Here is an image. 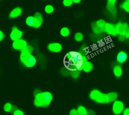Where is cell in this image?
Listing matches in <instances>:
<instances>
[{
	"label": "cell",
	"instance_id": "obj_10",
	"mask_svg": "<svg viewBox=\"0 0 129 115\" xmlns=\"http://www.w3.org/2000/svg\"><path fill=\"white\" fill-rule=\"evenodd\" d=\"M104 28V32H106L107 34L113 36L118 35L116 31L115 24L111 23H106Z\"/></svg>",
	"mask_w": 129,
	"mask_h": 115
},
{
	"label": "cell",
	"instance_id": "obj_37",
	"mask_svg": "<svg viewBox=\"0 0 129 115\" xmlns=\"http://www.w3.org/2000/svg\"><path fill=\"white\" fill-rule=\"evenodd\" d=\"M73 4H78L81 3V0H73Z\"/></svg>",
	"mask_w": 129,
	"mask_h": 115
},
{
	"label": "cell",
	"instance_id": "obj_8",
	"mask_svg": "<svg viewBox=\"0 0 129 115\" xmlns=\"http://www.w3.org/2000/svg\"><path fill=\"white\" fill-rule=\"evenodd\" d=\"M46 48L51 53H58L62 51V46L59 42H50L47 44Z\"/></svg>",
	"mask_w": 129,
	"mask_h": 115
},
{
	"label": "cell",
	"instance_id": "obj_33",
	"mask_svg": "<svg viewBox=\"0 0 129 115\" xmlns=\"http://www.w3.org/2000/svg\"><path fill=\"white\" fill-rule=\"evenodd\" d=\"M117 39H118V40L120 42H123L126 39L125 36L124 35H117Z\"/></svg>",
	"mask_w": 129,
	"mask_h": 115
},
{
	"label": "cell",
	"instance_id": "obj_25",
	"mask_svg": "<svg viewBox=\"0 0 129 115\" xmlns=\"http://www.w3.org/2000/svg\"><path fill=\"white\" fill-rule=\"evenodd\" d=\"M80 71L78 70H71L70 72V75L74 80H77L79 78L80 74Z\"/></svg>",
	"mask_w": 129,
	"mask_h": 115
},
{
	"label": "cell",
	"instance_id": "obj_5",
	"mask_svg": "<svg viewBox=\"0 0 129 115\" xmlns=\"http://www.w3.org/2000/svg\"><path fill=\"white\" fill-rule=\"evenodd\" d=\"M124 108V104L123 101L117 99L112 103V112L114 115H120L122 114Z\"/></svg>",
	"mask_w": 129,
	"mask_h": 115
},
{
	"label": "cell",
	"instance_id": "obj_6",
	"mask_svg": "<svg viewBox=\"0 0 129 115\" xmlns=\"http://www.w3.org/2000/svg\"><path fill=\"white\" fill-rule=\"evenodd\" d=\"M23 35V31L20 29L18 26L14 25L12 27L9 36L13 42L22 39Z\"/></svg>",
	"mask_w": 129,
	"mask_h": 115
},
{
	"label": "cell",
	"instance_id": "obj_26",
	"mask_svg": "<svg viewBox=\"0 0 129 115\" xmlns=\"http://www.w3.org/2000/svg\"><path fill=\"white\" fill-rule=\"evenodd\" d=\"M96 25L101 28H104L106 22V21L102 19H99L98 20H97L95 22Z\"/></svg>",
	"mask_w": 129,
	"mask_h": 115
},
{
	"label": "cell",
	"instance_id": "obj_24",
	"mask_svg": "<svg viewBox=\"0 0 129 115\" xmlns=\"http://www.w3.org/2000/svg\"><path fill=\"white\" fill-rule=\"evenodd\" d=\"M44 10L46 14H51L54 12V7L52 5L48 4L45 6Z\"/></svg>",
	"mask_w": 129,
	"mask_h": 115
},
{
	"label": "cell",
	"instance_id": "obj_17",
	"mask_svg": "<svg viewBox=\"0 0 129 115\" xmlns=\"http://www.w3.org/2000/svg\"><path fill=\"white\" fill-rule=\"evenodd\" d=\"M25 23L28 27L34 28L35 26V18L33 16H28L25 20Z\"/></svg>",
	"mask_w": 129,
	"mask_h": 115
},
{
	"label": "cell",
	"instance_id": "obj_31",
	"mask_svg": "<svg viewBox=\"0 0 129 115\" xmlns=\"http://www.w3.org/2000/svg\"><path fill=\"white\" fill-rule=\"evenodd\" d=\"M12 114L13 115H25L24 112L22 110L19 108L15 110Z\"/></svg>",
	"mask_w": 129,
	"mask_h": 115
},
{
	"label": "cell",
	"instance_id": "obj_32",
	"mask_svg": "<svg viewBox=\"0 0 129 115\" xmlns=\"http://www.w3.org/2000/svg\"><path fill=\"white\" fill-rule=\"evenodd\" d=\"M69 115H78L77 108H72L69 111Z\"/></svg>",
	"mask_w": 129,
	"mask_h": 115
},
{
	"label": "cell",
	"instance_id": "obj_7",
	"mask_svg": "<svg viewBox=\"0 0 129 115\" xmlns=\"http://www.w3.org/2000/svg\"><path fill=\"white\" fill-rule=\"evenodd\" d=\"M27 45L28 43L26 40L24 39H21L17 41L13 42L12 47L14 50L19 51L21 52L26 48Z\"/></svg>",
	"mask_w": 129,
	"mask_h": 115
},
{
	"label": "cell",
	"instance_id": "obj_1",
	"mask_svg": "<svg viewBox=\"0 0 129 115\" xmlns=\"http://www.w3.org/2000/svg\"><path fill=\"white\" fill-rule=\"evenodd\" d=\"M34 105L38 108H46L50 104L53 99V95L49 91L42 92L38 89L34 91Z\"/></svg>",
	"mask_w": 129,
	"mask_h": 115
},
{
	"label": "cell",
	"instance_id": "obj_21",
	"mask_svg": "<svg viewBox=\"0 0 129 115\" xmlns=\"http://www.w3.org/2000/svg\"><path fill=\"white\" fill-rule=\"evenodd\" d=\"M13 105L9 102H6L4 104L3 106V109L5 112L7 113H12Z\"/></svg>",
	"mask_w": 129,
	"mask_h": 115
},
{
	"label": "cell",
	"instance_id": "obj_28",
	"mask_svg": "<svg viewBox=\"0 0 129 115\" xmlns=\"http://www.w3.org/2000/svg\"><path fill=\"white\" fill-rule=\"evenodd\" d=\"M79 52H80L82 54L86 55V52H87V46L85 45H82L79 50Z\"/></svg>",
	"mask_w": 129,
	"mask_h": 115
},
{
	"label": "cell",
	"instance_id": "obj_36",
	"mask_svg": "<svg viewBox=\"0 0 129 115\" xmlns=\"http://www.w3.org/2000/svg\"><path fill=\"white\" fill-rule=\"evenodd\" d=\"M87 115H96V113L94 110L92 109H89V110H88Z\"/></svg>",
	"mask_w": 129,
	"mask_h": 115
},
{
	"label": "cell",
	"instance_id": "obj_35",
	"mask_svg": "<svg viewBox=\"0 0 129 115\" xmlns=\"http://www.w3.org/2000/svg\"><path fill=\"white\" fill-rule=\"evenodd\" d=\"M121 114L122 115H129V107L124 108Z\"/></svg>",
	"mask_w": 129,
	"mask_h": 115
},
{
	"label": "cell",
	"instance_id": "obj_12",
	"mask_svg": "<svg viewBox=\"0 0 129 115\" xmlns=\"http://www.w3.org/2000/svg\"><path fill=\"white\" fill-rule=\"evenodd\" d=\"M33 16L35 18V26L34 28L38 29L39 28L43 22V18L42 15L39 12L35 13Z\"/></svg>",
	"mask_w": 129,
	"mask_h": 115
},
{
	"label": "cell",
	"instance_id": "obj_11",
	"mask_svg": "<svg viewBox=\"0 0 129 115\" xmlns=\"http://www.w3.org/2000/svg\"><path fill=\"white\" fill-rule=\"evenodd\" d=\"M22 13L23 9L19 6H17L11 10L8 15V17L11 19H16L20 17L22 14Z\"/></svg>",
	"mask_w": 129,
	"mask_h": 115
},
{
	"label": "cell",
	"instance_id": "obj_2",
	"mask_svg": "<svg viewBox=\"0 0 129 115\" xmlns=\"http://www.w3.org/2000/svg\"><path fill=\"white\" fill-rule=\"evenodd\" d=\"M89 98L93 101L98 104L110 103L107 94L103 93L97 89H93L91 90L89 94Z\"/></svg>",
	"mask_w": 129,
	"mask_h": 115
},
{
	"label": "cell",
	"instance_id": "obj_34",
	"mask_svg": "<svg viewBox=\"0 0 129 115\" xmlns=\"http://www.w3.org/2000/svg\"><path fill=\"white\" fill-rule=\"evenodd\" d=\"M5 37V34L3 31L0 30V42L3 41Z\"/></svg>",
	"mask_w": 129,
	"mask_h": 115
},
{
	"label": "cell",
	"instance_id": "obj_14",
	"mask_svg": "<svg viewBox=\"0 0 129 115\" xmlns=\"http://www.w3.org/2000/svg\"><path fill=\"white\" fill-rule=\"evenodd\" d=\"M113 73L116 78H120L122 74V69L121 66L119 64H116L113 67Z\"/></svg>",
	"mask_w": 129,
	"mask_h": 115
},
{
	"label": "cell",
	"instance_id": "obj_23",
	"mask_svg": "<svg viewBox=\"0 0 129 115\" xmlns=\"http://www.w3.org/2000/svg\"><path fill=\"white\" fill-rule=\"evenodd\" d=\"M74 39L77 42H81L84 39V35L81 32H77L75 33Z\"/></svg>",
	"mask_w": 129,
	"mask_h": 115
},
{
	"label": "cell",
	"instance_id": "obj_29",
	"mask_svg": "<svg viewBox=\"0 0 129 115\" xmlns=\"http://www.w3.org/2000/svg\"><path fill=\"white\" fill-rule=\"evenodd\" d=\"M23 51H25V52H27L28 53L32 54V53L34 51V48L32 46L30 45H28L26 47V48Z\"/></svg>",
	"mask_w": 129,
	"mask_h": 115
},
{
	"label": "cell",
	"instance_id": "obj_27",
	"mask_svg": "<svg viewBox=\"0 0 129 115\" xmlns=\"http://www.w3.org/2000/svg\"><path fill=\"white\" fill-rule=\"evenodd\" d=\"M62 5L64 7H71L73 4V0H63L62 2Z\"/></svg>",
	"mask_w": 129,
	"mask_h": 115
},
{
	"label": "cell",
	"instance_id": "obj_30",
	"mask_svg": "<svg viewBox=\"0 0 129 115\" xmlns=\"http://www.w3.org/2000/svg\"><path fill=\"white\" fill-rule=\"evenodd\" d=\"M62 70H61L60 72L61 73V74L63 75H65V76H68V75H70V72L71 71L68 69L66 67H64V68H62L61 69Z\"/></svg>",
	"mask_w": 129,
	"mask_h": 115
},
{
	"label": "cell",
	"instance_id": "obj_16",
	"mask_svg": "<svg viewBox=\"0 0 129 115\" xmlns=\"http://www.w3.org/2000/svg\"><path fill=\"white\" fill-rule=\"evenodd\" d=\"M94 67L93 63L89 61H87L86 62L83 67L82 71H83L84 72L86 73H89L92 71Z\"/></svg>",
	"mask_w": 129,
	"mask_h": 115
},
{
	"label": "cell",
	"instance_id": "obj_19",
	"mask_svg": "<svg viewBox=\"0 0 129 115\" xmlns=\"http://www.w3.org/2000/svg\"><path fill=\"white\" fill-rule=\"evenodd\" d=\"M77 110L78 111V115H87L88 110L84 105H79L77 107Z\"/></svg>",
	"mask_w": 129,
	"mask_h": 115
},
{
	"label": "cell",
	"instance_id": "obj_3",
	"mask_svg": "<svg viewBox=\"0 0 129 115\" xmlns=\"http://www.w3.org/2000/svg\"><path fill=\"white\" fill-rule=\"evenodd\" d=\"M19 59L20 63L24 67L28 68L34 67L37 63L36 58L32 54L25 51L20 53Z\"/></svg>",
	"mask_w": 129,
	"mask_h": 115
},
{
	"label": "cell",
	"instance_id": "obj_18",
	"mask_svg": "<svg viewBox=\"0 0 129 115\" xmlns=\"http://www.w3.org/2000/svg\"><path fill=\"white\" fill-rule=\"evenodd\" d=\"M70 29L66 26L62 27L59 31L60 35L63 37H68L70 34Z\"/></svg>",
	"mask_w": 129,
	"mask_h": 115
},
{
	"label": "cell",
	"instance_id": "obj_4",
	"mask_svg": "<svg viewBox=\"0 0 129 115\" xmlns=\"http://www.w3.org/2000/svg\"><path fill=\"white\" fill-rule=\"evenodd\" d=\"M115 26L118 35H124L126 39H129V25L126 22H118Z\"/></svg>",
	"mask_w": 129,
	"mask_h": 115
},
{
	"label": "cell",
	"instance_id": "obj_13",
	"mask_svg": "<svg viewBox=\"0 0 129 115\" xmlns=\"http://www.w3.org/2000/svg\"><path fill=\"white\" fill-rule=\"evenodd\" d=\"M127 59V53L123 51H119L116 56V61L119 64H122L125 62Z\"/></svg>",
	"mask_w": 129,
	"mask_h": 115
},
{
	"label": "cell",
	"instance_id": "obj_20",
	"mask_svg": "<svg viewBox=\"0 0 129 115\" xmlns=\"http://www.w3.org/2000/svg\"><path fill=\"white\" fill-rule=\"evenodd\" d=\"M107 95L109 98V100L110 103L113 102L116 100H117L118 97V94L115 92H110L107 93Z\"/></svg>",
	"mask_w": 129,
	"mask_h": 115
},
{
	"label": "cell",
	"instance_id": "obj_15",
	"mask_svg": "<svg viewBox=\"0 0 129 115\" xmlns=\"http://www.w3.org/2000/svg\"><path fill=\"white\" fill-rule=\"evenodd\" d=\"M104 28H101L97 26L96 25L95 22H93L91 23V29H92V32L96 35H99L103 32H104Z\"/></svg>",
	"mask_w": 129,
	"mask_h": 115
},
{
	"label": "cell",
	"instance_id": "obj_9",
	"mask_svg": "<svg viewBox=\"0 0 129 115\" xmlns=\"http://www.w3.org/2000/svg\"><path fill=\"white\" fill-rule=\"evenodd\" d=\"M116 0H108L106 4V9L109 14L113 17H115L117 14V8L116 7Z\"/></svg>",
	"mask_w": 129,
	"mask_h": 115
},
{
	"label": "cell",
	"instance_id": "obj_22",
	"mask_svg": "<svg viewBox=\"0 0 129 115\" xmlns=\"http://www.w3.org/2000/svg\"><path fill=\"white\" fill-rule=\"evenodd\" d=\"M120 8L123 10L125 12L129 13V0L123 1L119 6Z\"/></svg>",
	"mask_w": 129,
	"mask_h": 115
}]
</instances>
